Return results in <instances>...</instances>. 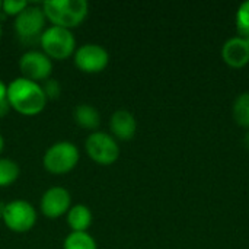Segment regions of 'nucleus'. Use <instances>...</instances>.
Here are the masks:
<instances>
[{
  "instance_id": "1",
  "label": "nucleus",
  "mask_w": 249,
  "mask_h": 249,
  "mask_svg": "<svg viewBox=\"0 0 249 249\" xmlns=\"http://www.w3.org/2000/svg\"><path fill=\"white\" fill-rule=\"evenodd\" d=\"M7 99L10 108L23 115H36L47 105V96L42 92L41 83L22 76L7 85Z\"/></svg>"
},
{
  "instance_id": "23",
  "label": "nucleus",
  "mask_w": 249,
  "mask_h": 249,
  "mask_svg": "<svg viewBox=\"0 0 249 249\" xmlns=\"http://www.w3.org/2000/svg\"><path fill=\"white\" fill-rule=\"evenodd\" d=\"M244 143H245V146H247V149L249 150V131L247 133V136L244 137Z\"/></svg>"
},
{
  "instance_id": "22",
  "label": "nucleus",
  "mask_w": 249,
  "mask_h": 249,
  "mask_svg": "<svg viewBox=\"0 0 249 249\" xmlns=\"http://www.w3.org/2000/svg\"><path fill=\"white\" fill-rule=\"evenodd\" d=\"M3 149H4V139H3V136L0 134V153L3 152Z\"/></svg>"
},
{
  "instance_id": "4",
  "label": "nucleus",
  "mask_w": 249,
  "mask_h": 249,
  "mask_svg": "<svg viewBox=\"0 0 249 249\" xmlns=\"http://www.w3.org/2000/svg\"><path fill=\"white\" fill-rule=\"evenodd\" d=\"M39 45L50 58L66 60L76 51V38L71 29L51 25L44 29Z\"/></svg>"
},
{
  "instance_id": "17",
  "label": "nucleus",
  "mask_w": 249,
  "mask_h": 249,
  "mask_svg": "<svg viewBox=\"0 0 249 249\" xmlns=\"http://www.w3.org/2000/svg\"><path fill=\"white\" fill-rule=\"evenodd\" d=\"M20 169L19 165L9 159V158H0V187H7L13 184L19 178Z\"/></svg>"
},
{
  "instance_id": "7",
  "label": "nucleus",
  "mask_w": 249,
  "mask_h": 249,
  "mask_svg": "<svg viewBox=\"0 0 249 249\" xmlns=\"http://www.w3.org/2000/svg\"><path fill=\"white\" fill-rule=\"evenodd\" d=\"M1 219L10 231L16 233H25L35 226L36 210L26 200H12L10 203L4 204Z\"/></svg>"
},
{
  "instance_id": "19",
  "label": "nucleus",
  "mask_w": 249,
  "mask_h": 249,
  "mask_svg": "<svg viewBox=\"0 0 249 249\" xmlns=\"http://www.w3.org/2000/svg\"><path fill=\"white\" fill-rule=\"evenodd\" d=\"M28 6L26 0H4L1 1V12L7 16H18Z\"/></svg>"
},
{
  "instance_id": "12",
  "label": "nucleus",
  "mask_w": 249,
  "mask_h": 249,
  "mask_svg": "<svg viewBox=\"0 0 249 249\" xmlns=\"http://www.w3.org/2000/svg\"><path fill=\"white\" fill-rule=\"evenodd\" d=\"M111 136L115 140L128 142L136 136L137 121L136 117L127 109H117L109 118Z\"/></svg>"
},
{
  "instance_id": "26",
  "label": "nucleus",
  "mask_w": 249,
  "mask_h": 249,
  "mask_svg": "<svg viewBox=\"0 0 249 249\" xmlns=\"http://www.w3.org/2000/svg\"><path fill=\"white\" fill-rule=\"evenodd\" d=\"M0 10H1V0H0Z\"/></svg>"
},
{
  "instance_id": "15",
  "label": "nucleus",
  "mask_w": 249,
  "mask_h": 249,
  "mask_svg": "<svg viewBox=\"0 0 249 249\" xmlns=\"http://www.w3.org/2000/svg\"><path fill=\"white\" fill-rule=\"evenodd\" d=\"M63 249H98V245L88 232H71L66 236Z\"/></svg>"
},
{
  "instance_id": "14",
  "label": "nucleus",
  "mask_w": 249,
  "mask_h": 249,
  "mask_svg": "<svg viewBox=\"0 0 249 249\" xmlns=\"http://www.w3.org/2000/svg\"><path fill=\"white\" fill-rule=\"evenodd\" d=\"M93 220L90 209L85 204L71 206L67 212V225L71 232H88Z\"/></svg>"
},
{
  "instance_id": "10",
  "label": "nucleus",
  "mask_w": 249,
  "mask_h": 249,
  "mask_svg": "<svg viewBox=\"0 0 249 249\" xmlns=\"http://www.w3.org/2000/svg\"><path fill=\"white\" fill-rule=\"evenodd\" d=\"M71 207V196L69 190L64 187H51L47 191H44L39 209L44 216L50 219L60 217L63 214H67V212Z\"/></svg>"
},
{
  "instance_id": "16",
  "label": "nucleus",
  "mask_w": 249,
  "mask_h": 249,
  "mask_svg": "<svg viewBox=\"0 0 249 249\" xmlns=\"http://www.w3.org/2000/svg\"><path fill=\"white\" fill-rule=\"evenodd\" d=\"M233 118L238 125L249 128V92L236 96L233 102Z\"/></svg>"
},
{
  "instance_id": "13",
  "label": "nucleus",
  "mask_w": 249,
  "mask_h": 249,
  "mask_svg": "<svg viewBox=\"0 0 249 249\" xmlns=\"http://www.w3.org/2000/svg\"><path fill=\"white\" fill-rule=\"evenodd\" d=\"M73 118L76 124L89 131H98L101 125V114L96 107L90 104H79L73 109Z\"/></svg>"
},
{
  "instance_id": "2",
  "label": "nucleus",
  "mask_w": 249,
  "mask_h": 249,
  "mask_svg": "<svg viewBox=\"0 0 249 249\" xmlns=\"http://www.w3.org/2000/svg\"><path fill=\"white\" fill-rule=\"evenodd\" d=\"M42 10L54 26L71 29L80 25L89 12L86 0H47L42 3Z\"/></svg>"
},
{
  "instance_id": "25",
  "label": "nucleus",
  "mask_w": 249,
  "mask_h": 249,
  "mask_svg": "<svg viewBox=\"0 0 249 249\" xmlns=\"http://www.w3.org/2000/svg\"><path fill=\"white\" fill-rule=\"evenodd\" d=\"M1 32H3V29H1V23H0V38H1Z\"/></svg>"
},
{
  "instance_id": "9",
  "label": "nucleus",
  "mask_w": 249,
  "mask_h": 249,
  "mask_svg": "<svg viewBox=\"0 0 249 249\" xmlns=\"http://www.w3.org/2000/svg\"><path fill=\"white\" fill-rule=\"evenodd\" d=\"M73 57L76 67L85 73H99L105 70L109 63V54L107 48L93 42L77 47Z\"/></svg>"
},
{
  "instance_id": "8",
  "label": "nucleus",
  "mask_w": 249,
  "mask_h": 249,
  "mask_svg": "<svg viewBox=\"0 0 249 249\" xmlns=\"http://www.w3.org/2000/svg\"><path fill=\"white\" fill-rule=\"evenodd\" d=\"M19 70L22 77L39 83L51 77L53 61L42 50H28L19 58Z\"/></svg>"
},
{
  "instance_id": "21",
  "label": "nucleus",
  "mask_w": 249,
  "mask_h": 249,
  "mask_svg": "<svg viewBox=\"0 0 249 249\" xmlns=\"http://www.w3.org/2000/svg\"><path fill=\"white\" fill-rule=\"evenodd\" d=\"M10 109L9 105V99H7V85L3 83V80H0V118L4 117Z\"/></svg>"
},
{
  "instance_id": "5",
  "label": "nucleus",
  "mask_w": 249,
  "mask_h": 249,
  "mask_svg": "<svg viewBox=\"0 0 249 249\" xmlns=\"http://www.w3.org/2000/svg\"><path fill=\"white\" fill-rule=\"evenodd\" d=\"M45 15L41 6L28 4L15 18V31L18 38L25 44L39 42V38L45 29Z\"/></svg>"
},
{
  "instance_id": "3",
  "label": "nucleus",
  "mask_w": 249,
  "mask_h": 249,
  "mask_svg": "<svg viewBox=\"0 0 249 249\" xmlns=\"http://www.w3.org/2000/svg\"><path fill=\"white\" fill-rule=\"evenodd\" d=\"M80 152L77 146L71 142L61 140L54 144H51L44 156H42V165L44 168L54 175H63L70 172L79 162Z\"/></svg>"
},
{
  "instance_id": "6",
  "label": "nucleus",
  "mask_w": 249,
  "mask_h": 249,
  "mask_svg": "<svg viewBox=\"0 0 249 249\" xmlns=\"http://www.w3.org/2000/svg\"><path fill=\"white\" fill-rule=\"evenodd\" d=\"M85 149L88 156L98 165H112L120 158L118 142L105 131H93L88 136L85 142Z\"/></svg>"
},
{
  "instance_id": "20",
  "label": "nucleus",
  "mask_w": 249,
  "mask_h": 249,
  "mask_svg": "<svg viewBox=\"0 0 249 249\" xmlns=\"http://www.w3.org/2000/svg\"><path fill=\"white\" fill-rule=\"evenodd\" d=\"M41 88H42V92L47 96V99H57L61 93L60 82L53 77H48L47 80H44L41 83Z\"/></svg>"
},
{
  "instance_id": "18",
  "label": "nucleus",
  "mask_w": 249,
  "mask_h": 249,
  "mask_svg": "<svg viewBox=\"0 0 249 249\" xmlns=\"http://www.w3.org/2000/svg\"><path fill=\"white\" fill-rule=\"evenodd\" d=\"M236 28L239 36L249 35V0L244 1L236 12Z\"/></svg>"
},
{
  "instance_id": "24",
  "label": "nucleus",
  "mask_w": 249,
  "mask_h": 249,
  "mask_svg": "<svg viewBox=\"0 0 249 249\" xmlns=\"http://www.w3.org/2000/svg\"><path fill=\"white\" fill-rule=\"evenodd\" d=\"M245 41H247V44H248V47H249V35H247V36H242Z\"/></svg>"
},
{
  "instance_id": "11",
  "label": "nucleus",
  "mask_w": 249,
  "mask_h": 249,
  "mask_svg": "<svg viewBox=\"0 0 249 249\" xmlns=\"http://www.w3.org/2000/svg\"><path fill=\"white\" fill-rule=\"evenodd\" d=\"M222 58L233 69L245 67L249 63V47L247 41L239 35L229 38L222 47Z\"/></svg>"
}]
</instances>
